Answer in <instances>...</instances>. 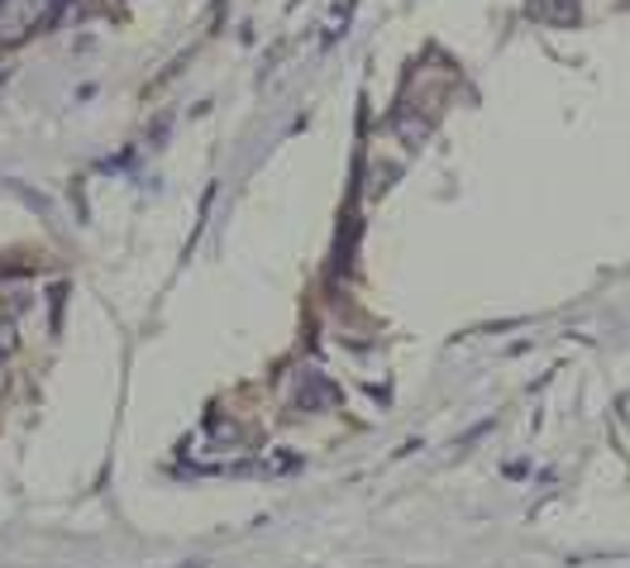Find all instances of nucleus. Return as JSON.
Listing matches in <instances>:
<instances>
[{"mask_svg":"<svg viewBox=\"0 0 630 568\" xmlns=\"http://www.w3.org/2000/svg\"><path fill=\"white\" fill-rule=\"evenodd\" d=\"M48 20V0H5L0 5V43H15Z\"/></svg>","mask_w":630,"mask_h":568,"instance_id":"obj_1","label":"nucleus"}]
</instances>
